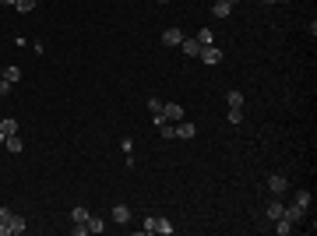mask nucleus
<instances>
[{"label":"nucleus","instance_id":"nucleus-1","mask_svg":"<svg viewBox=\"0 0 317 236\" xmlns=\"http://www.w3.org/2000/svg\"><path fill=\"white\" fill-rule=\"evenodd\" d=\"M282 219H289L293 226H307V208L293 201V205H286V208H282Z\"/></svg>","mask_w":317,"mask_h":236},{"label":"nucleus","instance_id":"nucleus-2","mask_svg":"<svg viewBox=\"0 0 317 236\" xmlns=\"http://www.w3.org/2000/svg\"><path fill=\"white\" fill-rule=\"evenodd\" d=\"M141 229H145V233H162V236H173V226H169V219H155V215H148V219L141 222Z\"/></svg>","mask_w":317,"mask_h":236},{"label":"nucleus","instance_id":"nucleus-3","mask_svg":"<svg viewBox=\"0 0 317 236\" xmlns=\"http://www.w3.org/2000/svg\"><path fill=\"white\" fill-rule=\"evenodd\" d=\"M158 116H166L169 124H180V120L187 116V109H183L180 102H162V113H158Z\"/></svg>","mask_w":317,"mask_h":236},{"label":"nucleus","instance_id":"nucleus-4","mask_svg":"<svg viewBox=\"0 0 317 236\" xmlns=\"http://www.w3.org/2000/svg\"><path fill=\"white\" fill-rule=\"evenodd\" d=\"M25 229H28V219L14 212V215H11V222H7V236H21Z\"/></svg>","mask_w":317,"mask_h":236},{"label":"nucleus","instance_id":"nucleus-5","mask_svg":"<svg viewBox=\"0 0 317 236\" xmlns=\"http://www.w3.org/2000/svg\"><path fill=\"white\" fill-rule=\"evenodd\" d=\"M268 190H271V194H286V190H289V180H286L282 173H271V176H268Z\"/></svg>","mask_w":317,"mask_h":236},{"label":"nucleus","instance_id":"nucleus-6","mask_svg":"<svg viewBox=\"0 0 317 236\" xmlns=\"http://www.w3.org/2000/svg\"><path fill=\"white\" fill-rule=\"evenodd\" d=\"M197 57L212 67V64H219V60H222V50H219V46H201V53H197Z\"/></svg>","mask_w":317,"mask_h":236},{"label":"nucleus","instance_id":"nucleus-7","mask_svg":"<svg viewBox=\"0 0 317 236\" xmlns=\"http://www.w3.org/2000/svg\"><path fill=\"white\" fill-rule=\"evenodd\" d=\"M282 208H286V205H282L279 198H271V201L264 205V219H268V222H275V219H282Z\"/></svg>","mask_w":317,"mask_h":236},{"label":"nucleus","instance_id":"nucleus-8","mask_svg":"<svg viewBox=\"0 0 317 236\" xmlns=\"http://www.w3.org/2000/svg\"><path fill=\"white\" fill-rule=\"evenodd\" d=\"M233 7H236V0H215L212 14H215V18H229V14H233Z\"/></svg>","mask_w":317,"mask_h":236},{"label":"nucleus","instance_id":"nucleus-9","mask_svg":"<svg viewBox=\"0 0 317 236\" xmlns=\"http://www.w3.org/2000/svg\"><path fill=\"white\" fill-rule=\"evenodd\" d=\"M155 124H158V134H162L166 141H173V138H176V124H169L166 116H155Z\"/></svg>","mask_w":317,"mask_h":236},{"label":"nucleus","instance_id":"nucleus-10","mask_svg":"<svg viewBox=\"0 0 317 236\" xmlns=\"http://www.w3.org/2000/svg\"><path fill=\"white\" fill-rule=\"evenodd\" d=\"M162 43H166V46H180V43H183V28H166V32H162Z\"/></svg>","mask_w":317,"mask_h":236},{"label":"nucleus","instance_id":"nucleus-11","mask_svg":"<svg viewBox=\"0 0 317 236\" xmlns=\"http://www.w3.org/2000/svg\"><path fill=\"white\" fill-rule=\"evenodd\" d=\"M180 50H183V57H197V53H201V43H197V39H187V35H183Z\"/></svg>","mask_w":317,"mask_h":236},{"label":"nucleus","instance_id":"nucleus-12","mask_svg":"<svg viewBox=\"0 0 317 236\" xmlns=\"http://www.w3.org/2000/svg\"><path fill=\"white\" fill-rule=\"evenodd\" d=\"M0 134H4V138L18 134V120H14V116H4V120H0Z\"/></svg>","mask_w":317,"mask_h":236},{"label":"nucleus","instance_id":"nucleus-13","mask_svg":"<svg viewBox=\"0 0 317 236\" xmlns=\"http://www.w3.org/2000/svg\"><path fill=\"white\" fill-rule=\"evenodd\" d=\"M194 134H197V127H194L190 120H180V124H176V138H194Z\"/></svg>","mask_w":317,"mask_h":236},{"label":"nucleus","instance_id":"nucleus-14","mask_svg":"<svg viewBox=\"0 0 317 236\" xmlns=\"http://www.w3.org/2000/svg\"><path fill=\"white\" fill-rule=\"evenodd\" d=\"M113 222H120V226L131 222V208L127 205H113Z\"/></svg>","mask_w":317,"mask_h":236},{"label":"nucleus","instance_id":"nucleus-15","mask_svg":"<svg viewBox=\"0 0 317 236\" xmlns=\"http://www.w3.org/2000/svg\"><path fill=\"white\" fill-rule=\"evenodd\" d=\"M226 102H229V109H243V92H226Z\"/></svg>","mask_w":317,"mask_h":236},{"label":"nucleus","instance_id":"nucleus-16","mask_svg":"<svg viewBox=\"0 0 317 236\" xmlns=\"http://www.w3.org/2000/svg\"><path fill=\"white\" fill-rule=\"evenodd\" d=\"M4 145H7V152H11V155H18V152H21V148H25V141H21V138H18V134H11V138H7V141H4Z\"/></svg>","mask_w":317,"mask_h":236},{"label":"nucleus","instance_id":"nucleus-17","mask_svg":"<svg viewBox=\"0 0 317 236\" xmlns=\"http://www.w3.org/2000/svg\"><path fill=\"white\" fill-rule=\"evenodd\" d=\"M293 229H296V226H293L289 219H275V233H279V236H289Z\"/></svg>","mask_w":317,"mask_h":236},{"label":"nucleus","instance_id":"nucleus-18","mask_svg":"<svg viewBox=\"0 0 317 236\" xmlns=\"http://www.w3.org/2000/svg\"><path fill=\"white\" fill-rule=\"evenodd\" d=\"M88 215H92V212H88L85 205H78V208H71V222H88Z\"/></svg>","mask_w":317,"mask_h":236},{"label":"nucleus","instance_id":"nucleus-19","mask_svg":"<svg viewBox=\"0 0 317 236\" xmlns=\"http://www.w3.org/2000/svg\"><path fill=\"white\" fill-rule=\"evenodd\" d=\"M11 215H14V212L0 205V236H7V222H11Z\"/></svg>","mask_w":317,"mask_h":236},{"label":"nucleus","instance_id":"nucleus-20","mask_svg":"<svg viewBox=\"0 0 317 236\" xmlns=\"http://www.w3.org/2000/svg\"><path fill=\"white\" fill-rule=\"evenodd\" d=\"M4 81H11V85H14V81H21V67H14V64H11V67H4Z\"/></svg>","mask_w":317,"mask_h":236},{"label":"nucleus","instance_id":"nucleus-21","mask_svg":"<svg viewBox=\"0 0 317 236\" xmlns=\"http://www.w3.org/2000/svg\"><path fill=\"white\" fill-rule=\"evenodd\" d=\"M102 229H106V222L99 215H88V233H102Z\"/></svg>","mask_w":317,"mask_h":236},{"label":"nucleus","instance_id":"nucleus-22","mask_svg":"<svg viewBox=\"0 0 317 236\" xmlns=\"http://www.w3.org/2000/svg\"><path fill=\"white\" fill-rule=\"evenodd\" d=\"M197 43L201 46H212V28H197Z\"/></svg>","mask_w":317,"mask_h":236},{"label":"nucleus","instance_id":"nucleus-23","mask_svg":"<svg viewBox=\"0 0 317 236\" xmlns=\"http://www.w3.org/2000/svg\"><path fill=\"white\" fill-rule=\"evenodd\" d=\"M310 201H314V198H310V190H296V205H303V208H310Z\"/></svg>","mask_w":317,"mask_h":236},{"label":"nucleus","instance_id":"nucleus-24","mask_svg":"<svg viewBox=\"0 0 317 236\" xmlns=\"http://www.w3.org/2000/svg\"><path fill=\"white\" fill-rule=\"evenodd\" d=\"M14 7H18L21 14H28V11H35V0H14Z\"/></svg>","mask_w":317,"mask_h":236},{"label":"nucleus","instance_id":"nucleus-25","mask_svg":"<svg viewBox=\"0 0 317 236\" xmlns=\"http://www.w3.org/2000/svg\"><path fill=\"white\" fill-rule=\"evenodd\" d=\"M148 113H162V99H158V95H152V99H148Z\"/></svg>","mask_w":317,"mask_h":236},{"label":"nucleus","instance_id":"nucleus-26","mask_svg":"<svg viewBox=\"0 0 317 236\" xmlns=\"http://www.w3.org/2000/svg\"><path fill=\"white\" fill-rule=\"evenodd\" d=\"M226 116H229V124H243V109H229Z\"/></svg>","mask_w":317,"mask_h":236},{"label":"nucleus","instance_id":"nucleus-27","mask_svg":"<svg viewBox=\"0 0 317 236\" xmlns=\"http://www.w3.org/2000/svg\"><path fill=\"white\" fill-rule=\"evenodd\" d=\"M7 92H11V81H4V78H0V95H7Z\"/></svg>","mask_w":317,"mask_h":236},{"label":"nucleus","instance_id":"nucleus-28","mask_svg":"<svg viewBox=\"0 0 317 236\" xmlns=\"http://www.w3.org/2000/svg\"><path fill=\"white\" fill-rule=\"evenodd\" d=\"M261 4H279V0H261Z\"/></svg>","mask_w":317,"mask_h":236},{"label":"nucleus","instance_id":"nucleus-29","mask_svg":"<svg viewBox=\"0 0 317 236\" xmlns=\"http://www.w3.org/2000/svg\"><path fill=\"white\" fill-rule=\"evenodd\" d=\"M4 141H7V138H4V134H0V145H4Z\"/></svg>","mask_w":317,"mask_h":236},{"label":"nucleus","instance_id":"nucleus-30","mask_svg":"<svg viewBox=\"0 0 317 236\" xmlns=\"http://www.w3.org/2000/svg\"><path fill=\"white\" fill-rule=\"evenodd\" d=\"M0 4H14V0H0Z\"/></svg>","mask_w":317,"mask_h":236},{"label":"nucleus","instance_id":"nucleus-31","mask_svg":"<svg viewBox=\"0 0 317 236\" xmlns=\"http://www.w3.org/2000/svg\"><path fill=\"white\" fill-rule=\"evenodd\" d=\"M155 4H169V0H155Z\"/></svg>","mask_w":317,"mask_h":236},{"label":"nucleus","instance_id":"nucleus-32","mask_svg":"<svg viewBox=\"0 0 317 236\" xmlns=\"http://www.w3.org/2000/svg\"><path fill=\"white\" fill-rule=\"evenodd\" d=\"M0 78H4V71H0Z\"/></svg>","mask_w":317,"mask_h":236},{"label":"nucleus","instance_id":"nucleus-33","mask_svg":"<svg viewBox=\"0 0 317 236\" xmlns=\"http://www.w3.org/2000/svg\"><path fill=\"white\" fill-rule=\"evenodd\" d=\"M279 4H286V0H279Z\"/></svg>","mask_w":317,"mask_h":236},{"label":"nucleus","instance_id":"nucleus-34","mask_svg":"<svg viewBox=\"0 0 317 236\" xmlns=\"http://www.w3.org/2000/svg\"><path fill=\"white\" fill-rule=\"evenodd\" d=\"M0 169H4V166H0Z\"/></svg>","mask_w":317,"mask_h":236}]
</instances>
